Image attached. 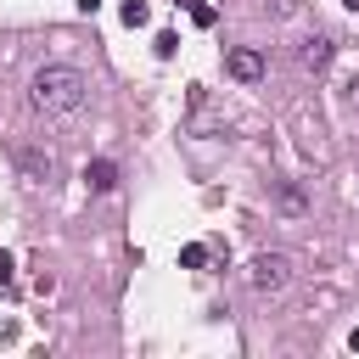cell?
Returning a JSON list of instances; mask_svg holds the SVG:
<instances>
[{"label":"cell","instance_id":"obj_3","mask_svg":"<svg viewBox=\"0 0 359 359\" xmlns=\"http://www.w3.org/2000/svg\"><path fill=\"white\" fill-rule=\"evenodd\" d=\"M224 73H230L236 84H258V79L269 73V62H264V50H252V45H236V50H224Z\"/></svg>","mask_w":359,"mask_h":359},{"label":"cell","instance_id":"obj_7","mask_svg":"<svg viewBox=\"0 0 359 359\" xmlns=\"http://www.w3.org/2000/svg\"><path fill=\"white\" fill-rule=\"evenodd\" d=\"M208 258H213V247H208V241H191V247H180V269H202Z\"/></svg>","mask_w":359,"mask_h":359},{"label":"cell","instance_id":"obj_1","mask_svg":"<svg viewBox=\"0 0 359 359\" xmlns=\"http://www.w3.org/2000/svg\"><path fill=\"white\" fill-rule=\"evenodd\" d=\"M84 95H90V84H84V73L73 62H45L34 73V84H28V107L39 118H73L84 107Z\"/></svg>","mask_w":359,"mask_h":359},{"label":"cell","instance_id":"obj_12","mask_svg":"<svg viewBox=\"0 0 359 359\" xmlns=\"http://www.w3.org/2000/svg\"><path fill=\"white\" fill-rule=\"evenodd\" d=\"M180 50V34H157V56H174Z\"/></svg>","mask_w":359,"mask_h":359},{"label":"cell","instance_id":"obj_14","mask_svg":"<svg viewBox=\"0 0 359 359\" xmlns=\"http://www.w3.org/2000/svg\"><path fill=\"white\" fill-rule=\"evenodd\" d=\"M79 11H84V17H95V11H101V0H79Z\"/></svg>","mask_w":359,"mask_h":359},{"label":"cell","instance_id":"obj_4","mask_svg":"<svg viewBox=\"0 0 359 359\" xmlns=\"http://www.w3.org/2000/svg\"><path fill=\"white\" fill-rule=\"evenodd\" d=\"M331 56H337V39H331V34H314V39H303V45H297L303 73H325V67H331Z\"/></svg>","mask_w":359,"mask_h":359},{"label":"cell","instance_id":"obj_15","mask_svg":"<svg viewBox=\"0 0 359 359\" xmlns=\"http://www.w3.org/2000/svg\"><path fill=\"white\" fill-rule=\"evenodd\" d=\"M342 6H348V11H359V0H342Z\"/></svg>","mask_w":359,"mask_h":359},{"label":"cell","instance_id":"obj_2","mask_svg":"<svg viewBox=\"0 0 359 359\" xmlns=\"http://www.w3.org/2000/svg\"><path fill=\"white\" fill-rule=\"evenodd\" d=\"M286 280H292V258L286 252H258L252 258V286L258 292H286Z\"/></svg>","mask_w":359,"mask_h":359},{"label":"cell","instance_id":"obj_11","mask_svg":"<svg viewBox=\"0 0 359 359\" xmlns=\"http://www.w3.org/2000/svg\"><path fill=\"white\" fill-rule=\"evenodd\" d=\"M264 11H269V17H292V11H297V0H264Z\"/></svg>","mask_w":359,"mask_h":359},{"label":"cell","instance_id":"obj_13","mask_svg":"<svg viewBox=\"0 0 359 359\" xmlns=\"http://www.w3.org/2000/svg\"><path fill=\"white\" fill-rule=\"evenodd\" d=\"M0 286H11V252H0Z\"/></svg>","mask_w":359,"mask_h":359},{"label":"cell","instance_id":"obj_5","mask_svg":"<svg viewBox=\"0 0 359 359\" xmlns=\"http://www.w3.org/2000/svg\"><path fill=\"white\" fill-rule=\"evenodd\" d=\"M84 185H90L95 196H107V191L118 185V163H112V157H95V163H84Z\"/></svg>","mask_w":359,"mask_h":359},{"label":"cell","instance_id":"obj_9","mask_svg":"<svg viewBox=\"0 0 359 359\" xmlns=\"http://www.w3.org/2000/svg\"><path fill=\"white\" fill-rule=\"evenodd\" d=\"M180 6H185V11H191L202 28H213V6H208V0H180Z\"/></svg>","mask_w":359,"mask_h":359},{"label":"cell","instance_id":"obj_10","mask_svg":"<svg viewBox=\"0 0 359 359\" xmlns=\"http://www.w3.org/2000/svg\"><path fill=\"white\" fill-rule=\"evenodd\" d=\"M280 208H286V213H303V191L286 185V191H280Z\"/></svg>","mask_w":359,"mask_h":359},{"label":"cell","instance_id":"obj_8","mask_svg":"<svg viewBox=\"0 0 359 359\" xmlns=\"http://www.w3.org/2000/svg\"><path fill=\"white\" fill-rule=\"evenodd\" d=\"M118 17H123L129 28H146V22H151V6H146V0H123V11H118Z\"/></svg>","mask_w":359,"mask_h":359},{"label":"cell","instance_id":"obj_6","mask_svg":"<svg viewBox=\"0 0 359 359\" xmlns=\"http://www.w3.org/2000/svg\"><path fill=\"white\" fill-rule=\"evenodd\" d=\"M50 151H22V174H28V185H50Z\"/></svg>","mask_w":359,"mask_h":359}]
</instances>
